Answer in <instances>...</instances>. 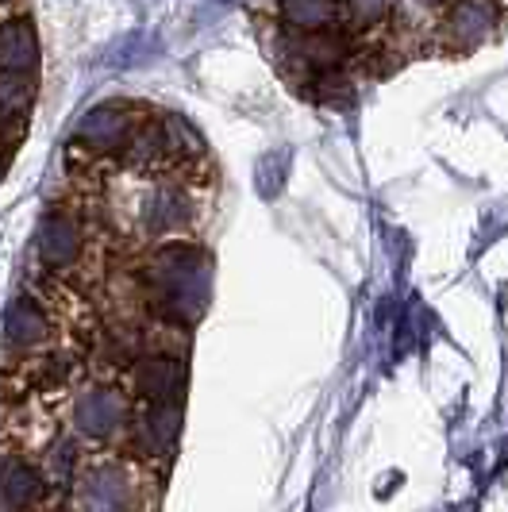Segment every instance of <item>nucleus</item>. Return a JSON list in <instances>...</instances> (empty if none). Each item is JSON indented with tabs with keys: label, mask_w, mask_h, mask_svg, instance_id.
Returning <instances> with one entry per match:
<instances>
[{
	"label": "nucleus",
	"mask_w": 508,
	"mask_h": 512,
	"mask_svg": "<svg viewBox=\"0 0 508 512\" xmlns=\"http://www.w3.org/2000/svg\"><path fill=\"white\" fill-rule=\"evenodd\" d=\"M35 101V77L27 70H0V124L20 120Z\"/></svg>",
	"instance_id": "obj_15"
},
{
	"label": "nucleus",
	"mask_w": 508,
	"mask_h": 512,
	"mask_svg": "<svg viewBox=\"0 0 508 512\" xmlns=\"http://www.w3.org/2000/svg\"><path fill=\"white\" fill-rule=\"evenodd\" d=\"M39 66V35L31 20L16 16L0 24V70H27L35 74Z\"/></svg>",
	"instance_id": "obj_11"
},
{
	"label": "nucleus",
	"mask_w": 508,
	"mask_h": 512,
	"mask_svg": "<svg viewBox=\"0 0 508 512\" xmlns=\"http://www.w3.org/2000/svg\"><path fill=\"white\" fill-rule=\"evenodd\" d=\"M193 216V205H189V193L174 185V181H162L154 185L151 193L139 201V231L147 239H170L178 235Z\"/></svg>",
	"instance_id": "obj_4"
},
{
	"label": "nucleus",
	"mask_w": 508,
	"mask_h": 512,
	"mask_svg": "<svg viewBox=\"0 0 508 512\" xmlns=\"http://www.w3.org/2000/svg\"><path fill=\"white\" fill-rule=\"evenodd\" d=\"M497 24H501L497 0H447L439 27H443V39L451 51H474L497 31Z\"/></svg>",
	"instance_id": "obj_3"
},
{
	"label": "nucleus",
	"mask_w": 508,
	"mask_h": 512,
	"mask_svg": "<svg viewBox=\"0 0 508 512\" xmlns=\"http://www.w3.org/2000/svg\"><path fill=\"white\" fill-rule=\"evenodd\" d=\"M162 128H166V154H174V158H181V162H197V158H204L201 131L193 128L185 116H166Z\"/></svg>",
	"instance_id": "obj_16"
},
{
	"label": "nucleus",
	"mask_w": 508,
	"mask_h": 512,
	"mask_svg": "<svg viewBox=\"0 0 508 512\" xmlns=\"http://www.w3.org/2000/svg\"><path fill=\"white\" fill-rule=\"evenodd\" d=\"M278 20L289 31H335L343 24V0H278Z\"/></svg>",
	"instance_id": "obj_12"
},
{
	"label": "nucleus",
	"mask_w": 508,
	"mask_h": 512,
	"mask_svg": "<svg viewBox=\"0 0 508 512\" xmlns=\"http://www.w3.org/2000/svg\"><path fill=\"white\" fill-rule=\"evenodd\" d=\"M43 474L31 466L27 459H4L0 466V501L8 505V509H27V505H39L43 501Z\"/></svg>",
	"instance_id": "obj_10"
},
{
	"label": "nucleus",
	"mask_w": 508,
	"mask_h": 512,
	"mask_svg": "<svg viewBox=\"0 0 508 512\" xmlns=\"http://www.w3.org/2000/svg\"><path fill=\"white\" fill-rule=\"evenodd\" d=\"M124 154L131 166H154L158 158H166V128H162V120H139L127 135Z\"/></svg>",
	"instance_id": "obj_14"
},
{
	"label": "nucleus",
	"mask_w": 508,
	"mask_h": 512,
	"mask_svg": "<svg viewBox=\"0 0 508 512\" xmlns=\"http://www.w3.org/2000/svg\"><path fill=\"white\" fill-rule=\"evenodd\" d=\"M77 505L81 509H127L131 478L120 462H93L77 470Z\"/></svg>",
	"instance_id": "obj_6"
},
{
	"label": "nucleus",
	"mask_w": 508,
	"mask_h": 512,
	"mask_svg": "<svg viewBox=\"0 0 508 512\" xmlns=\"http://www.w3.org/2000/svg\"><path fill=\"white\" fill-rule=\"evenodd\" d=\"M208 278H212L208 258L201 247H189V243H170V247L154 251V258L147 262L154 305L174 324L201 320L204 305H208Z\"/></svg>",
	"instance_id": "obj_1"
},
{
	"label": "nucleus",
	"mask_w": 508,
	"mask_h": 512,
	"mask_svg": "<svg viewBox=\"0 0 508 512\" xmlns=\"http://www.w3.org/2000/svg\"><path fill=\"white\" fill-rule=\"evenodd\" d=\"M416 4H447V0H416Z\"/></svg>",
	"instance_id": "obj_19"
},
{
	"label": "nucleus",
	"mask_w": 508,
	"mask_h": 512,
	"mask_svg": "<svg viewBox=\"0 0 508 512\" xmlns=\"http://www.w3.org/2000/svg\"><path fill=\"white\" fill-rule=\"evenodd\" d=\"M139 432H143V443H147L151 455H170L181 439V405L178 401H158V405H151Z\"/></svg>",
	"instance_id": "obj_13"
},
{
	"label": "nucleus",
	"mask_w": 508,
	"mask_h": 512,
	"mask_svg": "<svg viewBox=\"0 0 508 512\" xmlns=\"http://www.w3.org/2000/svg\"><path fill=\"white\" fill-rule=\"evenodd\" d=\"M131 385L147 405L178 401V393L185 389V366L170 355H135L131 359Z\"/></svg>",
	"instance_id": "obj_7"
},
{
	"label": "nucleus",
	"mask_w": 508,
	"mask_h": 512,
	"mask_svg": "<svg viewBox=\"0 0 508 512\" xmlns=\"http://www.w3.org/2000/svg\"><path fill=\"white\" fill-rule=\"evenodd\" d=\"M4 339L20 351H35L51 339V316L35 297H16L4 308Z\"/></svg>",
	"instance_id": "obj_9"
},
{
	"label": "nucleus",
	"mask_w": 508,
	"mask_h": 512,
	"mask_svg": "<svg viewBox=\"0 0 508 512\" xmlns=\"http://www.w3.org/2000/svg\"><path fill=\"white\" fill-rule=\"evenodd\" d=\"M43 470H47V478H51L54 486H74L77 482V470H81V462H77V451L70 439H58L51 451H47V459H43Z\"/></svg>",
	"instance_id": "obj_17"
},
{
	"label": "nucleus",
	"mask_w": 508,
	"mask_h": 512,
	"mask_svg": "<svg viewBox=\"0 0 508 512\" xmlns=\"http://www.w3.org/2000/svg\"><path fill=\"white\" fill-rule=\"evenodd\" d=\"M135 128V120H131V112H127L124 104H97V108H89L85 116H81V124H77V143H85L89 151H120L127 143V135Z\"/></svg>",
	"instance_id": "obj_8"
},
{
	"label": "nucleus",
	"mask_w": 508,
	"mask_h": 512,
	"mask_svg": "<svg viewBox=\"0 0 508 512\" xmlns=\"http://www.w3.org/2000/svg\"><path fill=\"white\" fill-rule=\"evenodd\" d=\"M0 4H4V0H0Z\"/></svg>",
	"instance_id": "obj_20"
},
{
	"label": "nucleus",
	"mask_w": 508,
	"mask_h": 512,
	"mask_svg": "<svg viewBox=\"0 0 508 512\" xmlns=\"http://www.w3.org/2000/svg\"><path fill=\"white\" fill-rule=\"evenodd\" d=\"M393 16V0H343V24L351 27H378Z\"/></svg>",
	"instance_id": "obj_18"
},
{
	"label": "nucleus",
	"mask_w": 508,
	"mask_h": 512,
	"mask_svg": "<svg viewBox=\"0 0 508 512\" xmlns=\"http://www.w3.org/2000/svg\"><path fill=\"white\" fill-rule=\"evenodd\" d=\"M70 420H74V432L85 439H112L127 420V401L120 389L112 385H89L74 397V409H70Z\"/></svg>",
	"instance_id": "obj_2"
},
{
	"label": "nucleus",
	"mask_w": 508,
	"mask_h": 512,
	"mask_svg": "<svg viewBox=\"0 0 508 512\" xmlns=\"http://www.w3.org/2000/svg\"><path fill=\"white\" fill-rule=\"evenodd\" d=\"M85 251V231L70 212H47L35 228V255L51 270H70Z\"/></svg>",
	"instance_id": "obj_5"
}]
</instances>
